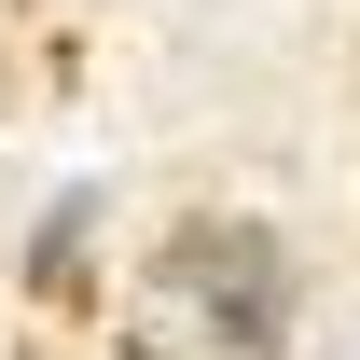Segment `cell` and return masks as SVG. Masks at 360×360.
Listing matches in <instances>:
<instances>
[{"instance_id": "cell-1", "label": "cell", "mask_w": 360, "mask_h": 360, "mask_svg": "<svg viewBox=\"0 0 360 360\" xmlns=\"http://www.w3.org/2000/svg\"><path fill=\"white\" fill-rule=\"evenodd\" d=\"M277 347H291V250L264 222L208 208L139 264L125 360H277Z\"/></svg>"}, {"instance_id": "cell-2", "label": "cell", "mask_w": 360, "mask_h": 360, "mask_svg": "<svg viewBox=\"0 0 360 360\" xmlns=\"http://www.w3.org/2000/svg\"><path fill=\"white\" fill-rule=\"evenodd\" d=\"M84 222H97V194H56L42 236H28V291H84Z\"/></svg>"}]
</instances>
